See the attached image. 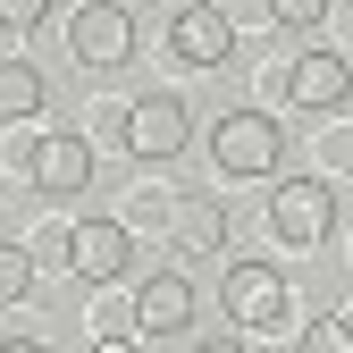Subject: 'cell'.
<instances>
[{
	"instance_id": "6da1fadb",
	"label": "cell",
	"mask_w": 353,
	"mask_h": 353,
	"mask_svg": "<svg viewBox=\"0 0 353 353\" xmlns=\"http://www.w3.org/2000/svg\"><path fill=\"white\" fill-rule=\"evenodd\" d=\"M118 143H126V160H143V168L185 160V143H194V101L185 93H135L126 118H118Z\"/></svg>"
},
{
	"instance_id": "7a4b0ae2",
	"label": "cell",
	"mask_w": 353,
	"mask_h": 353,
	"mask_svg": "<svg viewBox=\"0 0 353 353\" xmlns=\"http://www.w3.org/2000/svg\"><path fill=\"white\" fill-rule=\"evenodd\" d=\"M278 160H286V126L270 110H228L210 126V168L219 176H278Z\"/></svg>"
},
{
	"instance_id": "3957f363",
	"label": "cell",
	"mask_w": 353,
	"mask_h": 353,
	"mask_svg": "<svg viewBox=\"0 0 353 353\" xmlns=\"http://www.w3.org/2000/svg\"><path fill=\"white\" fill-rule=\"evenodd\" d=\"M328 228H336V185H328V176H278L270 236L294 244V252H312V244H328Z\"/></svg>"
},
{
	"instance_id": "277c9868",
	"label": "cell",
	"mask_w": 353,
	"mask_h": 353,
	"mask_svg": "<svg viewBox=\"0 0 353 353\" xmlns=\"http://www.w3.org/2000/svg\"><path fill=\"white\" fill-rule=\"evenodd\" d=\"M219 303H228V320L236 328H278L286 312H294V294H286V270H278V261H236V270L228 278H219Z\"/></svg>"
},
{
	"instance_id": "5b68a950",
	"label": "cell",
	"mask_w": 353,
	"mask_h": 353,
	"mask_svg": "<svg viewBox=\"0 0 353 353\" xmlns=\"http://www.w3.org/2000/svg\"><path fill=\"white\" fill-rule=\"evenodd\" d=\"M68 51H76V68H93V76L126 68V59H135V9H126V0H93V9H76Z\"/></svg>"
},
{
	"instance_id": "8992f818",
	"label": "cell",
	"mask_w": 353,
	"mask_h": 353,
	"mask_svg": "<svg viewBox=\"0 0 353 353\" xmlns=\"http://www.w3.org/2000/svg\"><path fill=\"white\" fill-rule=\"evenodd\" d=\"M68 270H76L84 286L135 278V236H126L118 219H76V228H68Z\"/></svg>"
},
{
	"instance_id": "52a82bcc",
	"label": "cell",
	"mask_w": 353,
	"mask_h": 353,
	"mask_svg": "<svg viewBox=\"0 0 353 353\" xmlns=\"http://www.w3.org/2000/svg\"><path fill=\"white\" fill-rule=\"evenodd\" d=\"M168 51L185 68H228V51H236L228 9H219V0H176L168 9Z\"/></svg>"
},
{
	"instance_id": "ba28073f",
	"label": "cell",
	"mask_w": 353,
	"mask_h": 353,
	"mask_svg": "<svg viewBox=\"0 0 353 353\" xmlns=\"http://www.w3.org/2000/svg\"><path fill=\"white\" fill-rule=\"evenodd\" d=\"M26 176H34V194H42V202H68V194L93 185V143L59 126V135H42V143L26 152Z\"/></svg>"
},
{
	"instance_id": "9c48e42d",
	"label": "cell",
	"mask_w": 353,
	"mask_h": 353,
	"mask_svg": "<svg viewBox=\"0 0 353 353\" xmlns=\"http://www.w3.org/2000/svg\"><path fill=\"white\" fill-rule=\"evenodd\" d=\"M286 101H294V110H345V101H353V59L312 42V51L286 68Z\"/></svg>"
},
{
	"instance_id": "30bf717a",
	"label": "cell",
	"mask_w": 353,
	"mask_h": 353,
	"mask_svg": "<svg viewBox=\"0 0 353 353\" xmlns=\"http://www.w3.org/2000/svg\"><path fill=\"white\" fill-rule=\"evenodd\" d=\"M135 328H143V336H185V328H194V286L176 278V270H152V278L135 286Z\"/></svg>"
},
{
	"instance_id": "8fae6325",
	"label": "cell",
	"mask_w": 353,
	"mask_h": 353,
	"mask_svg": "<svg viewBox=\"0 0 353 353\" xmlns=\"http://www.w3.org/2000/svg\"><path fill=\"white\" fill-rule=\"evenodd\" d=\"M34 110H51V93H42V68L34 59H0V126H17Z\"/></svg>"
},
{
	"instance_id": "7c38bea8",
	"label": "cell",
	"mask_w": 353,
	"mask_h": 353,
	"mask_svg": "<svg viewBox=\"0 0 353 353\" xmlns=\"http://www.w3.org/2000/svg\"><path fill=\"white\" fill-rule=\"evenodd\" d=\"M34 278H42V261L26 244H0V312H17V303L34 294Z\"/></svg>"
},
{
	"instance_id": "4fadbf2b",
	"label": "cell",
	"mask_w": 353,
	"mask_h": 353,
	"mask_svg": "<svg viewBox=\"0 0 353 353\" xmlns=\"http://www.w3.org/2000/svg\"><path fill=\"white\" fill-rule=\"evenodd\" d=\"M176 219H185V252H219V244H228V210H219V202H185Z\"/></svg>"
},
{
	"instance_id": "5bb4252c",
	"label": "cell",
	"mask_w": 353,
	"mask_h": 353,
	"mask_svg": "<svg viewBox=\"0 0 353 353\" xmlns=\"http://www.w3.org/2000/svg\"><path fill=\"white\" fill-rule=\"evenodd\" d=\"M294 353H353V320L345 312H312V328L294 336Z\"/></svg>"
},
{
	"instance_id": "9a60e30c",
	"label": "cell",
	"mask_w": 353,
	"mask_h": 353,
	"mask_svg": "<svg viewBox=\"0 0 353 353\" xmlns=\"http://www.w3.org/2000/svg\"><path fill=\"white\" fill-rule=\"evenodd\" d=\"M270 17H278L286 34H312V26L328 17V0H270Z\"/></svg>"
},
{
	"instance_id": "2e32d148",
	"label": "cell",
	"mask_w": 353,
	"mask_h": 353,
	"mask_svg": "<svg viewBox=\"0 0 353 353\" xmlns=\"http://www.w3.org/2000/svg\"><path fill=\"white\" fill-rule=\"evenodd\" d=\"M51 17V0H0V34H34Z\"/></svg>"
},
{
	"instance_id": "e0dca14e",
	"label": "cell",
	"mask_w": 353,
	"mask_h": 353,
	"mask_svg": "<svg viewBox=\"0 0 353 353\" xmlns=\"http://www.w3.org/2000/svg\"><path fill=\"white\" fill-rule=\"evenodd\" d=\"M0 353H51L42 336H0Z\"/></svg>"
},
{
	"instance_id": "ac0fdd59",
	"label": "cell",
	"mask_w": 353,
	"mask_h": 353,
	"mask_svg": "<svg viewBox=\"0 0 353 353\" xmlns=\"http://www.w3.org/2000/svg\"><path fill=\"white\" fill-rule=\"evenodd\" d=\"M93 353H143V345H126V336H101V345H93Z\"/></svg>"
},
{
	"instance_id": "d6986e66",
	"label": "cell",
	"mask_w": 353,
	"mask_h": 353,
	"mask_svg": "<svg viewBox=\"0 0 353 353\" xmlns=\"http://www.w3.org/2000/svg\"><path fill=\"white\" fill-rule=\"evenodd\" d=\"M194 353H244V345H194Z\"/></svg>"
}]
</instances>
